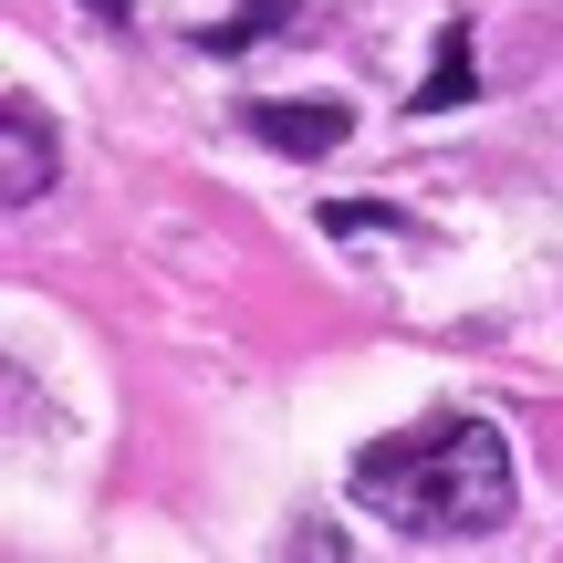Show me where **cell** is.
Here are the masks:
<instances>
[{
	"label": "cell",
	"mask_w": 563,
	"mask_h": 563,
	"mask_svg": "<svg viewBox=\"0 0 563 563\" xmlns=\"http://www.w3.org/2000/svg\"><path fill=\"white\" fill-rule=\"evenodd\" d=\"M470 84H481V53H470V21H449V32H439V74L418 84V115H449Z\"/></svg>",
	"instance_id": "277c9868"
},
{
	"label": "cell",
	"mask_w": 563,
	"mask_h": 563,
	"mask_svg": "<svg viewBox=\"0 0 563 563\" xmlns=\"http://www.w3.org/2000/svg\"><path fill=\"white\" fill-rule=\"evenodd\" d=\"M344 490L418 543H481V532L511 522V439L490 418H428L407 439L355 449Z\"/></svg>",
	"instance_id": "6da1fadb"
},
{
	"label": "cell",
	"mask_w": 563,
	"mask_h": 563,
	"mask_svg": "<svg viewBox=\"0 0 563 563\" xmlns=\"http://www.w3.org/2000/svg\"><path fill=\"white\" fill-rule=\"evenodd\" d=\"M251 136H272L282 157H334V146L355 136V104H334V95L282 104V95H262V104H251Z\"/></svg>",
	"instance_id": "3957f363"
},
{
	"label": "cell",
	"mask_w": 563,
	"mask_h": 563,
	"mask_svg": "<svg viewBox=\"0 0 563 563\" xmlns=\"http://www.w3.org/2000/svg\"><path fill=\"white\" fill-rule=\"evenodd\" d=\"M84 11H95V21H136V0H84Z\"/></svg>",
	"instance_id": "8992f818"
},
{
	"label": "cell",
	"mask_w": 563,
	"mask_h": 563,
	"mask_svg": "<svg viewBox=\"0 0 563 563\" xmlns=\"http://www.w3.org/2000/svg\"><path fill=\"white\" fill-rule=\"evenodd\" d=\"M53 188V136H42V104L32 95H0V199L32 209Z\"/></svg>",
	"instance_id": "7a4b0ae2"
},
{
	"label": "cell",
	"mask_w": 563,
	"mask_h": 563,
	"mask_svg": "<svg viewBox=\"0 0 563 563\" xmlns=\"http://www.w3.org/2000/svg\"><path fill=\"white\" fill-rule=\"evenodd\" d=\"M292 21H302V0H241V21H209V53H251V42L292 32Z\"/></svg>",
	"instance_id": "5b68a950"
}]
</instances>
